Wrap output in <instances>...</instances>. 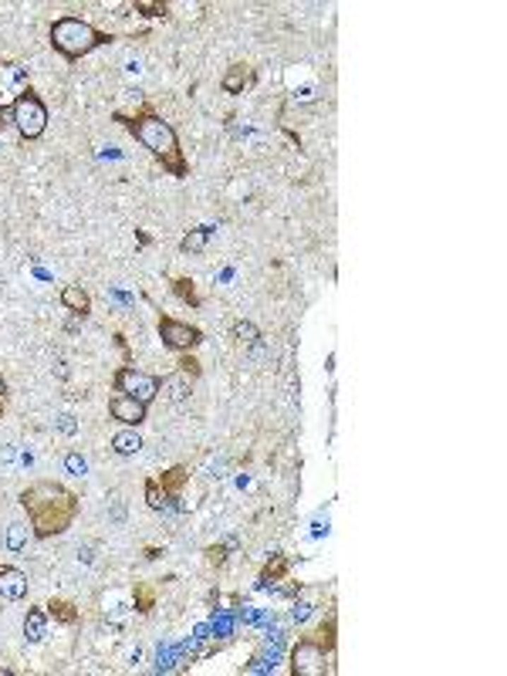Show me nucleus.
I'll return each instance as SVG.
<instances>
[{
	"label": "nucleus",
	"mask_w": 507,
	"mask_h": 676,
	"mask_svg": "<svg viewBox=\"0 0 507 676\" xmlns=\"http://www.w3.org/2000/svg\"><path fill=\"white\" fill-rule=\"evenodd\" d=\"M210 233H214V227H197V231H190L183 240H180V250H183V254H200V250H206Z\"/></svg>",
	"instance_id": "nucleus-15"
},
{
	"label": "nucleus",
	"mask_w": 507,
	"mask_h": 676,
	"mask_svg": "<svg viewBox=\"0 0 507 676\" xmlns=\"http://www.w3.org/2000/svg\"><path fill=\"white\" fill-rule=\"evenodd\" d=\"M0 413H4V409H0Z\"/></svg>",
	"instance_id": "nucleus-34"
},
{
	"label": "nucleus",
	"mask_w": 507,
	"mask_h": 676,
	"mask_svg": "<svg viewBox=\"0 0 507 676\" xmlns=\"http://www.w3.org/2000/svg\"><path fill=\"white\" fill-rule=\"evenodd\" d=\"M291 673L294 676H325L328 673V649H322V646L311 643V639H301V643L291 649Z\"/></svg>",
	"instance_id": "nucleus-7"
},
{
	"label": "nucleus",
	"mask_w": 507,
	"mask_h": 676,
	"mask_svg": "<svg viewBox=\"0 0 507 676\" xmlns=\"http://www.w3.org/2000/svg\"><path fill=\"white\" fill-rule=\"evenodd\" d=\"M254 81V71L247 68V64H231L227 68V75L220 78V88L227 95H244V88Z\"/></svg>",
	"instance_id": "nucleus-10"
},
{
	"label": "nucleus",
	"mask_w": 507,
	"mask_h": 676,
	"mask_svg": "<svg viewBox=\"0 0 507 676\" xmlns=\"http://www.w3.org/2000/svg\"><path fill=\"white\" fill-rule=\"evenodd\" d=\"M0 595L7 602H21L28 595V575L14 565H0Z\"/></svg>",
	"instance_id": "nucleus-9"
},
{
	"label": "nucleus",
	"mask_w": 507,
	"mask_h": 676,
	"mask_svg": "<svg viewBox=\"0 0 507 676\" xmlns=\"http://www.w3.org/2000/svg\"><path fill=\"white\" fill-rule=\"evenodd\" d=\"M173 291L180 294V298H183L186 305H193V308L200 305V298H197V288H193V281H186V277H180V281H173Z\"/></svg>",
	"instance_id": "nucleus-22"
},
{
	"label": "nucleus",
	"mask_w": 507,
	"mask_h": 676,
	"mask_svg": "<svg viewBox=\"0 0 507 676\" xmlns=\"http://www.w3.org/2000/svg\"><path fill=\"white\" fill-rule=\"evenodd\" d=\"M7 122H14V108H0V129Z\"/></svg>",
	"instance_id": "nucleus-31"
},
{
	"label": "nucleus",
	"mask_w": 507,
	"mask_h": 676,
	"mask_svg": "<svg viewBox=\"0 0 507 676\" xmlns=\"http://www.w3.org/2000/svg\"><path fill=\"white\" fill-rule=\"evenodd\" d=\"M159 338H163V345L166 349H173V352H190V349H197L203 342V332L197 328V325L190 322H176V318H169V315H163L159 318Z\"/></svg>",
	"instance_id": "nucleus-6"
},
{
	"label": "nucleus",
	"mask_w": 507,
	"mask_h": 676,
	"mask_svg": "<svg viewBox=\"0 0 507 676\" xmlns=\"http://www.w3.org/2000/svg\"><path fill=\"white\" fill-rule=\"evenodd\" d=\"M112 450H115L119 457H136L139 450H142V436H139L136 430H119L112 436Z\"/></svg>",
	"instance_id": "nucleus-14"
},
{
	"label": "nucleus",
	"mask_w": 507,
	"mask_h": 676,
	"mask_svg": "<svg viewBox=\"0 0 507 676\" xmlns=\"http://www.w3.org/2000/svg\"><path fill=\"white\" fill-rule=\"evenodd\" d=\"M4 392H7V383H4V379H0V400H4Z\"/></svg>",
	"instance_id": "nucleus-33"
},
{
	"label": "nucleus",
	"mask_w": 507,
	"mask_h": 676,
	"mask_svg": "<svg viewBox=\"0 0 507 676\" xmlns=\"http://www.w3.org/2000/svg\"><path fill=\"white\" fill-rule=\"evenodd\" d=\"M58 430L64 433V436H71V433L78 430V423H75V416L71 413H64V416H58Z\"/></svg>",
	"instance_id": "nucleus-29"
},
{
	"label": "nucleus",
	"mask_w": 507,
	"mask_h": 676,
	"mask_svg": "<svg viewBox=\"0 0 507 676\" xmlns=\"http://www.w3.org/2000/svg\"><path fill=\"white\" fill-rule=\"evenodd\" d=\"M115 122H125V129L132 132V136L149 149V153L163 163V169H169L176 180H183L186 176V159H183V149H180V139H176V129L163 119V115H156L153 108H139L132 119H125V115H115Z\"/></svg>",
	"instance_id": "nucleus-2"
},
{
	"label": "nucleus",
	"mask_w": 507,
	"mask_h": 676,
	"mask_svg": "<svg viewBox=\"0 0 507 676\" xmlns=\"http://www.w3.org/2000/svg\"><path fill=\"white\" fill-rule=\"evenodd\" d=\"M233 338L244 342V345H254V342H261V332H257L250 322H237L233 325Z\"/></svg>",
	"instance_id": "nucleus-21"
},
{
	"label": "nucleus",
	"mask_w": 507,
	"mask_h": 676,
	"mask_svg": "<svg viewBox=\"0 0 507 676\" xmlns=\"http://www.w3.org/2000/svg\"><path fill=\"white\" fill-rule=\"evenodd\" d=\"M136 11L146 17H166V7H163V4H146V0H142V4H136Z\"/></svg>",
	"instance_id": "nucleus-27"
},
{
	"label": "nucleus",
	"mask_w": 507,
	"mask_h": 676,
	"mask_svg": "<svg viewBox=\"0 0 507 676\" xmlns=\"http://www.w3.org/2000/svg\"><path fill=\"white\" fill-rule=\"evenodd\" d=\"M24 544H28V524L11 521L7 524V548L11 552H24Z\"/></svg>",
	"instance_id": "nucleus-19"
},
{
	"label": "nucleus",
	"mask_w": 507,
	"mask_h": 676,
	"mask_svg": "<svg viewBox=\"0 0 507 676\" xmlns=\"http://www.w3.org/2000/svg\"><path fill=\"white\" fill-rule=\"evenodd\" d=\"M14 125L17 132H21V139H41L47 129V105L41 102V95L34 92V88H24V92L14 98Z\"/></svg>",
	"instance_id": "nucleus-4"
},
{
	"label": "nucleus",
	"mask_w": 507,
	"mask_h": 676,
	"mask_svg": "<svg viewBox=\"0 0 507 676\" xmlns=\"http://www.w3.org/2000/svg\"><path fill=\"white\" fill-rule=\"evenodd\" d=\"M47 34H51V47H54L62 58H68V62H78V58L92 54L95 47H102L112 41L105 31H98L95 24L81 21V17H71V14L58 17Z\"/></svg>",
	"instance_id": "nucleus-3"
},
{
	"label": "nucleus",
	"mask_w": 507,
	"mask_h": 676,
	"mask_svg": "<svg viewBox=\"0 0 507 676\" xmlns=\"http://www.w3.org/2000/svg\"><path fill=\"white\" fill-rule=\"evenodd\" d=\"M288 565H291V561H288L284 554H274V558H271V561L264 565V571H261V582H257V585H261V588H267V585H274L277 578H281V575L288 571Z\"/></svg>",
	"instance_id": "nucleus-17"
},
{
	"label": "nucleus",
	"mask_w": 507,
	"mask_h": 676,
	"mask_svg": "<svg viewBox=\"0 0 507 676\" xmlns=\"http://www.w3.org/2000/svg\"><path fill=\"white\" fill-rule=\"evenodd\" d=\"M24 636H28V643H45L47 609H28V615H24Z\"/></svg>",
	"instance_id": "nucleus-13"
},
{
	"label": "nucleus",
	"mask_w": 507,
	"mask_h": 676,
	"mask_svg": "<svg viewBox=\"0 0 507 676\" xmlns=\"http://www.w3.org/2000/svg\"><path fill=\"white\" fill-rule=\"evenodd\" d=\"M186 480H190V470H186V467H169L166 474L159 477V487H163V494H180Z\"/></svg>",
	"instance_id": "nucleus-16"
},
{
	"label": "nucleus",
	"mask_w": 507,
	"mask_h": 676,
	"mask_svg": "<svg viewBox=\"0 0 507 676\" xmlns=\"http://www.w3.org/2000/svg\"><path fill=\"white\" fill-rule=\"evenodd\" d=\"M108 413H112V419H119L122 426L136 430V426H142V423H146V416H149V406H142V402L132 400V396H112V402H108Z\"/></svg>",
	"instance_id": "nucleus-8"
},
{
	"label": "nucleus",
	"mask_w": 507,
	"mask_h": 676,
	"mask_svg": "<svg viewBox=\"0 0 507 676\" xmlns=\"http://www.w3.org/2000/svg\"><path fill=\"white\" fill-rule=\"evenodd\" d=\"M159 392H166V400L173 402V406H183V402L190 400V379H186L183 372H176V375H169V379L159 383Z\"/></svg>",
	"instance_id": "nucleus-12"
},
{
	"label": "nucleus",
	"mask_w": 507,
	"mask_h": 676,
	"mask_svg": "<svg viewBox=\"0 0 507 676\" xmlns=\"http://www.w3.org/2000/svg\"><path fill=\"white\" fill-rule=\"evenodd\" d=\"M180 372H183V375H193V379H197V375H200V362H197L193 355H186V352H183V359H180Z\"/></svg>",
	"instance_id": "nucleus-26"
},
{
	"label": "nucleus",
	"mask_w": 507,
	"mask_h": 676,
	"mask_svg": "<svg viewBox=\"0 0 507 676\" xmlns=\"http://www.w3.org/2000/svg\"><path fill=\"white\" fill-rule=\"evenodd\" d=\"M112 389H115L119 396H132V400H139L142 406H153V402L159 400V379L132 369V366H122V369L112 375Z\"/></svg>",
	"instance_id": "nucleus-5"
},
{
	"label": "nucleus",
	"mask_w": 507,
	"mask_h": 676,
	"mask_svg": "<svg viewBox=\"0 0 507 676\" xmlns=\"http://www.w3.org/2000/svg\"><path fill=\"white\" fill-rule=\"evenodd\" d=\"M64 470L75 477H85L88 474V460H85L81 453H68V457H64Z\"/></svg>",
	"instance_id": "nucleus-23"
},
{
	"label": "nucleus",
	"mask_w": 507,
	"mask_h": 676,
	"mask_svg": "<svg viewBox=\"0 0 507 676\" xmlns=\"http://www.w3.org/2000/svg\"><path fill=\"white\" fill-rule=\"evenodd\" d=\"M62 305L85 318V315L92 311V298H88V291H85L81 284H68V288H62Z\"/></svg>",
	"instance_id": "nucleus-11"
},
{
	"label": "nucleus",
	"mask_w": 507,
	"mask_h": 676,
	"mask_svg": "<svg viewBox=\"0 0 507 676\" xmlns=\"http://www.w3.org/2000/svg\"><path fill=\"white\" fill-rule=\"evenodd\" d=\"M163 497H166V494H163V487H159V480L149 477V480H146V504L153 507V511H163V504H166Z\"/></svg>",
	"instance_id": "nucleus-20"
},
{
	"label": "nucleus",
	"mask_w": 507,
	"mask_h": 676,
	"mask_svg": "<svg viewBox=\"0 0 507 676\" xmlns=\"http://www.w3.org/2000/svg\"><path fill=\"white\" fill-rule=\"evenodd\" d=\"M206 558H210V565H223L227 548H223V544H214V548H206Z\"/></svg>",
	"instance_id": "nucleus-30"
},
{
	"label": "nucleus",
	"mask_w": 507,
	"mask_h": 676,
	"mask_svg": "<svg viewBox=\"0 0 507 676\" xmlns=\"http://www.w3.org/2000/svg\"><path fill=\"white\" fill-rule=\"evenodd\" d=\"M311 609H315V605H311V602H294V609H291V619H294V622H305L308 615H311Z\"/></svg>",
	"instance_id": "nucleus-28"
},
{
	"label": "nucleus",
	"mask_w": 507,
	"mask_h": 676,
	"mask_svg": "<svg viewBox=\"0 0 507 676\" xmlns=\"http://www.w3.org/2000/svg\"><path fill=\"white\" fill-rule=\"evenodd\" d=\"M45 609H47V615H54V619H58V622H64V626H75V622H78V612H75V605H71V602L51 599Z\"/></svg>",
	"instance_id": "nucleus-18"
},
{
	"label": "nucleus",
	"mask_w": 507,
	"mask_h": 676,
	"mask_svg": "<svg viewBox=\"0 0 507 676\" xmlns=\"http://www.w3.org/2000/svg\"><path fill=\"white\" fill-rule=\"evenodd\" d=\"M136 612H153V588H136Z\"/></svg>",
	"instance_id": "nucleus-24"
},
{
	"label": "nucleus",
	"mask_w": 507,
	"mask_h": 676,
	"mask_svg": "<svg viewBox=\"0 0 507 676\" xmlns=\"http://www.w3.org/2000/svg\"><path fill=\"white\" fill-rule=\"evenodd\" d=\"M21 507L28 511L31 535L37 541L64 535L78 518V497L64 484H54V480H37L31 487H24L21 491Z\"/></svg>",
	"instance_id": "nucleus-1"
},
{
	"label": "nucleus",
	"mask_w": 507,
	"mask_h": 676,
	"mask_svg": "<svg viewBox=\"0 0 507 676\" xmlns=\"http://www.w3.org/2000/svg\"><path fill=\"white\" fill-rule=\"evenodd\" d=\"M318 636L325 639V649H335V615H332L322 629H318Z\"/></svg>",
	"instance_id": "nucleus-25"
},
{
	"label": "nucleus",
	"mask_w": 507,
	"mask_h": 676,
	"mask_svg": "<svg viewBox=\"0 0 507 676\" xmlns=\"http://www.w3.org/2000/svg\"><path fill=\"white\" fill-rule=\"evenodd\" d=\"M0 460H4V463L14 460V446H0Z\"/></svg>",
	"instance_id": "nucleus-32"
}]
</instances>
